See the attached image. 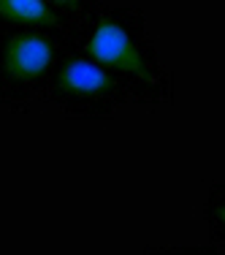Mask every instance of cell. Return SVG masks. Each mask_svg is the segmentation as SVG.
Segmentation results:
<instances>
[{"mask_svg":"<svg viewBox=\"0 0 225 255\" xmlns=\"http://www.w3.org/2000/svg\"><path fill=\"white\" fill-rule=\"evenodd\" d=\"M206 226L215 245L225 247V185H212L206 196Z\"/></svg>","mask_w":225,"mask_h":255,"instance_id":"5","label":"cell"},{"mask_svg":"<svg viewBox=\"0 0 225 255\" xmlns=\"http://www.w3.org/2000/svg\"><path fill=\"white\" fill-rule=\"evenodd\" d=\"M46 93L74 120H109L117 106L130 101L125 84L90 54H84L74 41L65 44Z\"/></svg>","mask_w":225,"mask_h":255,"instance_id":"3","label":"cell"},{"mask_svg":"<svg viewBox=\"0 0 225 255\" xmlns=\"http://www.w3.org/2000/svg\"><path fill=\"white\" fill-rule=\"evenodd\" d=\"M0 27H33L71 38L74 30L49 5V0H0Z\"/></svg>","mask_w":225,"mask_h":255,"instance_id":"4","label":"cell"},{"mask_svg":"<svg viewBox=\"0 0 225 255\" xmlns=\"http://www.w3.org/2000/svg\"><path fill=\"white\" fill-rule=\"evenodd\" d=\"M144 255H220L217 247H147Z\"/></svg>","mask_w":225,"mask_h":255,"instance_id":"7","label":"cell"},{"mask_svg":"<svg viewBox=\"0 0 225 255\" xmlns=\"http://www.w3.org/2000/svg\"><path fill=\"white\" fill-rule=\"evenodd\" d=\"M68 41L33 27H0V103L27 112L30 101L46 90Z\"/></svg>","mask_w":225,"mask_h":255,"instance_id":"2","label":"cell"},{"mask_svg":"<svg viewBox=\"0 0 225 255\" xmlns=\"http://www.w3.org/2000/svg\"><path fill=\"white\" fill-rule=\"evenodd\" d=\"M49 5L68 22V27L74 30V33L82 25H87V22L103 8L101 0H49Z\"/></svg>","mask_w":225,"mask_h":255,"instance_id":"6","label":"cell"},{"mask_svg":"<svg viewBox=\"0 0 225 255\" xmlns=\"http://www.w3.org/2000/svg\"><path fill=\"white\" fill-rule=\"evenodd\" d=\"M71 41L117 76L133 101L166 103L174 98L171 76L147 35V16L141 8L106 5L87 25L79 27Z\"/></svg>","mask_w":225,"mask_h":255,"instance_id":"1","label":"cell"}]
</instances>
